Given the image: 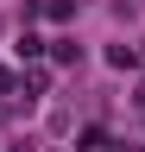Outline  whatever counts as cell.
Wrapping results in <instances>:
<instances>
[{
    "mask_svg": "<svg viewBox=\"0 0 145 152\" xmlns=\"http://www.w3.org/2000/svg\"><path fill=\"white\" fill-rule=\"evenodd\" d=\"M107 57H114V70H133V64H139V51H133V45H114Z\"/></svg>",
    "mask_w": 145,
    "mask_h": 152,
    "instance_id": "obj_1",
    "label": "cell"
}]
</instances>
